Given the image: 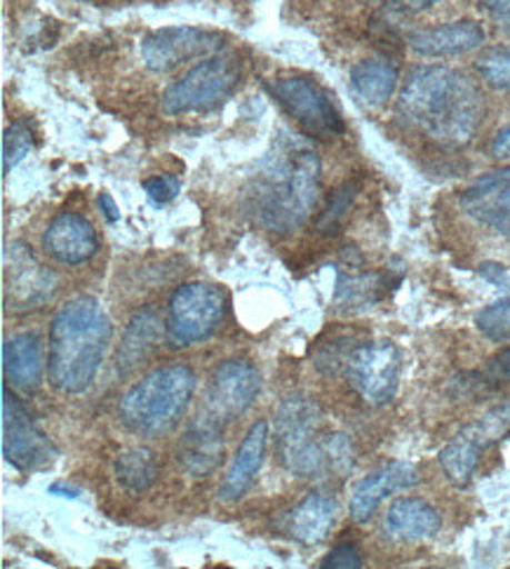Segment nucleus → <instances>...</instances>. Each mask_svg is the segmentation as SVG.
Masks as SVG:
<instances>
[{
    "instance_id": "e433bc0d",
    "label": "nucleus",
    "mask_w": 510,
    "mask_h": 569,
    "mask_svg": "<svg viewBox=\"0 0 510 569\" xmlns=\"http://www.w3.org/2000/svg\"><path fill=\"white\" fill-rule=\"evenodd\" d=\"M492 153L499 160H508L510 158V126H506L492 141Z\"/></svg>"
},
{
    "instance_id": "423d86ee",
    "label": "nucleus",
    "mask_w": 510,
    "mask_h": 569,
    "mask_svg": "<svg viewBox=\"0 0 510 569\" xmlns=\"http://www.w3.org/2000/svg\"><path fill=\"white\" fill-rule=\"evenodd\" d=\"M318 421V408L301 393L290 396L278 410V452L284 469L297 478H318L330 463L328 452H324V442H320L316 436Z\"/></svg>"
},
{
    "instance_id": "c756f323",
    "label": "nucleus",
    "mask_w": 510,
    "mask_h": 569,
    "mask_svg": "<svg viewBox=\"0 0 510 569\" xmlns=\"http://www.w3.org/2000/svg\"><path fill=\"white\" fill-rule=\"evenodd\" d=\"M468 431H471L482 445H489L492 440L506 436L510 431V400L499 405L494 410H489L480 421L468 426Z\"/></svg>"
},
{
    "instance_id": "a211bd4d",
    "label": "nucleus",
    "mask_w": 510,
    "mask_h": 569,
    "mask_svg": "<svg viewBox=\"0 0 510 569\" xmlns=\"http://www.w3.org/2000/svg\"><path fill=\"white\" fill-rule=\"evenodd\" d=\"M267 445H269V421L259 419L257 423H252V429L240 442L233 463L229 466L227 476L221 480V487H219L221 501H238L240 497H244V492L250 490L261 469L263 457H267Z\"/></svg>"
},
{
    "instance_id": "39448f33",
    "label": "nucleus",
    "mask_w": 510,
    "mask_h": 569,
    "mask_svg": "<svg viewBox=\"0 0 510 569\" xmlns=\"http://www.w3.org/2000/svg\"><path fill=\"white\" fill-rule=\"evenodd\" d=\"M242 67L236 54H214L202 59L191 71L177 78L160 99L168 116L210 113L227 101L240 83Z\"/></svg>"
},
{
    "instance_id": "f704fd0d",
    "label": "nucleus",
    "mask_w": 510,
    "mask_h": 569,
    "mask_svg": "<svg viewBox=\"0 0 510 569\" xmlns=\"http://www.w3.org/2000/svg\"><path fill=\"white\" fill-rule=\"evenodd\" d=\"M480 379L487 386H494V389H497V386H503V383L510 381V347L506 351L497 353L492 360L484 365Z\"/></svg>"
},
{
    "instance_id": "0eeeda50",
    "label": "nucleus",
    "mask_w": 510,
    "mask_h": 569,
    "mask_svg": "<svg viewBox=\"0 0 510 569\" xmlns=\"http://www.w3.org/2000/svg\"><path fill=\"white\" fill-rule=\"evenodd\" d=\"M227 313V295L210 282H187L174 290L166 313L170 347L189 349L208 341Z\"/></svg>"
},
{
    "instance_id": "393cba45",
    "label": "nucleus",
    "mask_w": 510,
    "mask_h": 569,
    "mask_svg": "<svg viewBox=\"0 0 510 569\" xmlns=\"http://www.w3.org/2000/svg\"><path fill=\"white\" fill-rule=\"evenodd\" d=\"M113 473L122 490L130 495H144L158 478V461L147 447H137V450L122 452L116 459Z\"/></svg>"
},
{
    "instance_id": "58836bf2",
    "label": "nucleus",
    "mask_w": 510,
    "mask_h": 569,
    "mask_svg": "<svg viewBox=\"0 0 510 569\" xmlns=\"http://www.w3.org/2000/svg\"><path fill=\"white\" fill-rule=\"evenodd\" d=\"M99 208H101V214L107 217V221L109 223H116L118 219H120V212H118V208H116V202H113V198L109 196V193H99Z\"/></svg>"
},
{
    "instance_id": "b1692460",
    "label": "nucleus",
    "mask_w": 510,
    "mask_h": 569,
    "mask_svg": "<svg viewBox=\"0 0 510 569\" xmlns=\"http://www.w3.org/2000/svg\"><path fill=\"white\" fill-rule=\"evenodd\" d=\"M482 447L484 445L468 429L461 431L450 445L442 447L438 461L442 466L444 476L450 478L452 485L466 487L468 482H471V478H473V473L478 469Z\"/></svg>"
},
{
    "instance_id": "bb28decb",
    "label": "nucleus",
    "mask_w": 510,
    "mask_h": 569,
    "mask_svg": "<svg viewBox=\"0 0 510 569\" xmlns=\"http://www.w3.org/2000/svg\"><path fill=\"white\" fill-rule=\"evenodd\" d=\"M478 73L494 90H510V46L489 48L478 62Z\"/></svg>"
},
{
    "instance_id": "2eb2a0df",
    "label": "nucleus",
    "mask_w": 510,
    "mask_h": 569,
    "mask_svg": "<svg viewBox=\"0 0 510 569\" xmlns=\"http://www.w3.org/2000/svg\"><path fill=\"white\" fill-rule=\"evenodd\" d=\"M417 482H419V471L412 463H407V461L383 463L381 469H377L370 476H364L356 485L351 506H349L351 518L356 522H367L377 513L379 503L386 497H391L400 490H407V487H414Z\"/></svg>"
},
{
    "instance_id": "cd10ccee",
    "label": "nucleus",
    "mask_w": 510,
    "mask_h": 569,
    "mask_svg": "<svg viewBox=\"0 0 510 569\" xmlns=\"http://www.w3.org/2000/svg\"><path fill=\"white\" fill-rule=\"evenodd\" d=\"M478 330L492 341H510V297L489 303L476 316Z\"/></svg>"
},
{
    "instance_id": "7ed1b4c3",
    "label": "nucleus",
    "mask_w": 510,
    "mask_h": 569,
    "mask_svg": "<svg viewBox=\"0 0 510 569\" xmlns=\"http://www.w3.org/2000/svg\"><path fill=\"white\" fill-rule=\"evenodd\" d=\"M111 320L92 297H76L54 313L50 325L48 379L64 396L86 393L111 343Z\"/></svg>"
},
{
    "instance_id": "20e7f679",
    "label": "nucleus",
    "mask_w": 510,
    "mask_h": 569,
    "mask_svg": "<svg viewBox=\"0 0 510 569\" xmlns=\"http://www.w3.org/2000/svg\"><path fill=\"white\" fill-rule=\"evenodd\" d=\"M193 391L196 372L189 365H162L141 377L120 398V423L141 438L166 436L187 415Z\"/></svg>"
},
{
    "instance_id": "dca6fc26",
    "label": "nucleus",
    "mask_w": 510,
    "mask_h": 569,
    "mask_svg": "<svg viewBox=\"0 0 510 569\" xmlns=\"http://www.w3.org/2000/svg\"><path fill=\"white\" fill-rule=\"evenodd\" d=\"M221 419L202 408L179 442V461L191 476H210L223 459Z\"/></svg>"
},
{
    "instance_id": "9d476101",
    "label": "nucleus",
    "mask_w": 510,
    "mask_h": 569,
    "mask_svg": "<svg viewBox=\"0 0 510 569\" xmlns=\"http://www.w3.org/2000/svg\"><path fill=\"white\" fill-rule=\"evenodd\" d=\"M221 36L196 27H166L141 40V62L147 69L168 73L196 57H210L221 48Z\"/></svg>"
},
{
    "instance_id": "6ab92c4d",
    "label": "nucleus",
    "mask_w": 510,
    "mask_h": 569,
    "mask_svg": "<svg viewBox=\"0 0 510 569\" xmlns=\"http://www.w3.org/2000/svg\"><path fill=\"white\" fill-rule=\"evenodd\" d=\"M407 43L423 57H454L478 50L484 43V29L473 19H461V22L414 31Z\"/></svg>"
},
{
    "instance_id": "1a4fd4ad",
    "label": "nucleus",
    "mask_w": 510,
    "mask_h": 569,
    "mask_svg": "<svg viewBox=\"0 0 510 569\" xmlns=\"http://www.w3.org/2000/svg\"><path fill=\"white\" fill-rule=\"evenodd\" d=\"M343 372L367 402L386 405L398 393L402 353L393 341H367L349 353Z\"/></svg>"
},
{
    "instance_id": "72a5a7b5",
    "label": "nucleus",
    "mask_w": 510,
    "mask_h": 569,
    "mask_svg": "<svg viewBox=\"0 0 510 569\" xmlns=\"http://www.w3.org/2000/svg\"><path fill=\"white\" fill-rule=\"evenodd\" d=\"M320 567H324V569H360L362 556H360L356 543H339L328 556L322 558Z\"/></svg>"
},
{
    "instance_id": "4c0bfd02",
    "label": "nucleus",
    "mask_w": 510,
    "mask_h": 569,
    "mask_svg": "<svg viewBox=\"0 0 510 569\" xmlns=\"http://www.w3.org/2000/svg\"><path fill=\"white\" fill-rule=\"evenodd\" d=\"M389 3L393 8H400V10H407V12H421V10L438 6L440 0H389Z\"/></svg>"
},
{
    "instance_id": "aec40b11",
    "label": "nucleus",
    "mask_w": 510,
    "mask_h": 569,
    "mask_svg": "<svg viewBox=\"0 0 510 569\" xmlns=\"http://www.w3.org/2000/svg\"><path fill=\"white\" fill-rule=\"evenodd\" d=\"M383 527L393 539L426 541L440 532L442 520L440 513L428 501L419 497H402L391 503Z\"/></svg>"
},
{
    "instance_id": "7c9ffc66",
    "label": "nucleus",
    "mask_w": 510,
    "mask_h": 569,
    "mask_svg": "<svg viewBox=\"0 0 510 569\" xmlns=\"http://www.w3.org/2000/svg\"><path fill=\"white\" fill-rule=\"evenodd\" d=\"M353 198H356V187H353V184L341 187V189L332 196L330 206L324 208V212L320 214V219H318V231H322V233H334V231L339 229L341 219L346 217V212L351 210Z\"/></svg>"
},
{
    "instance_id": "2f4dec72",
    "label": "nucleus",
    "mask_w": 510,
    "mask_h": 569,
    "mask_svg": "<svg viewBox=\"0 0 510 569\" xmlns=\"http://www.w3.org/2000/svg\"><path fill=\"white\" fill-rule=\"evenodd\" d=\"M324 452H328L332 469H337L339 473H349L353 469V447L343 433H334L324 440Z\"/></svg>"
},
{
    "instance_id": "a878e982",
    "label": "nucleus",
    "mask_w": 510,
    "mask_h": 569,
    "mask_svg": "<svg viewBox=\"0 0 510 569\" xmlns=\"http://www.w3.org/2000/svg\"><path fill=\"white\" fill-rule=\"evenodd\" d=\"M386 295V278L374 273H362V276H339L334 303L339 309L346 311H360L372 307Z\"/></svg>"
},
{
    "instance_id": "f03ea898",
    "label": "nucleus",
    "mask_w": 510,
    "mask_h": 569,
    "mask_svg": "<svg viewBox=\"0 0 510 569\" xmlns=\"http://www.w3.org/2000/svg\"><path fill=\"white\" fill-rule=\"evenodd\" d=\"M320 196V158L309 141L282 132L248 189V206L261 229L290 233L311 217Z\"/></svg>"
},
{
    "instance_id": "f257e3e1",
    "label": "nucleus",
    "mask_w": 510,
    "mask_h": 569,
    "mask_svg": "<svg viewBox=\"0 0 510 569\" xmlns=\"http://www.w3.org/2000/svg\"><path fill=\"white\" fill-rule=\"evenodd\" d=\"M398 113L440 147H463L484 118L473 78L452 67H417L400 92Z\"/></svg>"
},
{
    "instance_id": "a19ab883",
    "label": "nucleus",
    "mask_w": 510,
    "mask_h": 569,
    "mask_svg": "<svg viewBox=\"0 0 510 569\" xmlns=\"http://www.w3.org/2000/svg\"><path fill=\"white\" fill-rule=\"evenodd\" d=\"M50 492H52V495H61V497H71V499L80 495L78 490H64V487H59V485H52Z\"/></svg>"
},
{
    "instance_id": "4468645a",
    "label": "nucleus",
    "mask_w": 510,
    "mask_h": 569,
    "mask_svg": "<svg viewBox=\"0 0 510 569\" xmlns=\"http://www.w3.org/2000/svg\"><path fill=\"white\" fill-rule=\"evenodd\" d=\"M43 250L57 263H67V267H78L94 257L99 250V238L92 223L76 212H61L57 214L43 231Z\"/></svg>"
},
{
    "instance_id": "f8f14e48",
    "label": "nucleus",
    "mask_w": 510,
    "mask_h": 569,
    "mask_svg": "<svg viewBox=\"0 0 510 569\" xmlns=\"http://www.w3.org/2000/svg\"><path fill=\"white\" fill-rule=\"evenodd\" d=\"M50 455L46 436L38 431L24 402L3 386V457L17 471H33Z\"/></svg>"
},
{
    "instance_id": "412c9836",
    "label": "nucleus",
    "mask_w": 510,
    "mask_h": 569,
    "mask_svg": "<svg viewBox=\"0 0 510 569\" xmlns=\"http://www.w3.org/2000/svg\"><path fill=\"white\" fill-rule=\"evenodd\" d=\"M162 339V322L156 309H144L132 316L116 353L118 372L126 377L147 362Z\"/></svg>"
},
{
    "instance_id": "c9c22d12",
    "label": "nucleus",
    "mask_w": 510,
    "mask_h": 569,
    "mask_svg": "<svg viewBox=\"0 0 510 569\" xmlns=\"http://www.w3.org/2000/svg\"><path fill=\"white\" fill-rule=\"evenodd\" d=\"M480 273H482L489 282L499 284V288H508V273L499 267V263H494V261H484V263H482V269H480Z\"/></svg>"
},
{
    "instance_id": "5701e85b",
    "label": "nucleus",
    "mask_w": 510,
    "mask_h": 569,
    "mask_svg": "<svg viewBox=\"0 0 510 569\" xmlns=\"http://www.w3.org/2000/svg\"><path fill=\"white\" fill-rule=\"evenodd\" d=\"M351 88L367 109H379L398 88V69L383 57L362 59L351 69Z\"/></svg>"
},
{
    "instance_id": "ea45409f",
    "label": "nucleus",
    "mask_w": 510,
    "mask_h": 569,
    "mask_svg": "<svg viewBox=\"0 0 510 569\" xmlns=\"http://www.w3.org/2000/svg\"><path fill=\"white\" fill-rule=\"evenodd\" d=\"M478 3L494 14H510V0H478Z\"/></svg>"
},
{
    "instance_id": "6e6552de",
    "label": "nucleus",
    "mask_w": 510,
    "mask_h": 569,
    "mask_svg": "<svg viewBox=\"0 0 510 569\" xmlns=\"http://www.w3.org/2000/svg\"><path fill=\"white\" fill-rule=\"evenodd\" d=\"M271 97L288 111L294 123L313 139H332L346 132L332 99L316 80L306 76H282L267 86Z\"/></svg>"
},
{
    "instance_id": "c85d7f7f",
    "label": "nucleus",
    "mask_w": 510,
    "mask_h": 569,
    "mask_svg": "<svg viewBox=\"0 0 510 569\" xmlns=\"http://www.w3.org/2000/svg\"><path fill=\"white\" fill-rule=\"evenodd\" d=\"M33 147V134L27 123H12L3 134V174L19 166Z\"/></svg>"
},
{
    "instance_id": "ddd939ff",
    "label": "nucleus",
    "mask_w": 510,
    "mask_h": 569,
    "mask_svg": "<svg viewBox=\"0 0 510 569\" xmlns=\"http://www.w3.org/2000/svg\"><path fill=\"white\" fill-rule=\"evenodd\" d=\"M459 206L482 227L510 238V168L478 177L459 196Z\"/></svg>"
},
{
    "instance_id": "473e14b6",
    "label": "nucleus",
    "mask_w": 510,
    "mask_h": 569,
    "mask_svg": "<svg viewBox=\"0 0 510 569\" xmlns=\"http://www.w3.org/2000/svg\"><path fill=\"white\" fill-rule=\"evenodd\" d=\"M144 191H147V196L153 200V202H170V200H174L177 196H179V191H181V181L177 179V177H172V174H156V177H149V179H144Z\"/></svg>"
},
{
    "instance_id": "4be33fe9",
    "label": "nucleus",
    "mask_w": 510,
    "mask_h": 569,
    "mask_svg": "<svg viewBox=\"0 0 510 569\" xmlns=\"http://www.w3.org/2000/svg\"><path fill=\"white\" fill-rule=\"evenodd\" d=\"M334 520H337V501L328 495L313 492L297 503V508L290 513L288 530H290V537L297 539L299 543L316 546L330 537Z\"/></svg>"
},
{
    "instance_id": "9b49d317",
    "label": "nucleus",
    "mask_w": 510,
    "mask_h": 569,
    "mask_svg": "<svg viewBox=\"0 0 510 569\" xmlns=\"http://www.w3.org/2000/svg\"><path fill=\"white\" fill-rule=\"evenodd\" d=\"M261 391V377L248 360H227L212 372L208 383L206 410L229 421L248 412Z\"/></svg>"
},
{
    "instance_id": "f3484780",
    "label": "nucleus",
    "mask_w": 510,
    "mask_h": 569,
    "mask_svg": "<svg viewBox=\"0 0 510 569\" xmlns=\"http://www.w3.org/2000/svg\"><path fill=\"white\" fill-rule=\"evenodd\" d=\"M43 339L36 332H19L3 343V375L12 391L31 396L43 381Z\"/></svg>"
}]
</instances>
